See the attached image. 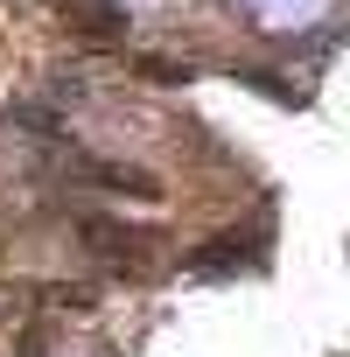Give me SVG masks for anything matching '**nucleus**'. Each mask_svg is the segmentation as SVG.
<instances>
[{
    "label": "nucleus",
    "instance_id": "nucleus-2",
    "mask_svg": "<svg viewBox=\"0 0 350 357\" xmlns=\"http://www.w3.org/2000/svg\"><path fill=\"white\" fill-rule=\"evenodd\" d=\"M84 238H91L98 252H140V245H147V231H133V225H112V218H84Z\"/></svg>",
    "mask_w": 350,
    "mask_h": 357
},
{
    "label": "nucleus",
    "instance_id": "nucleus-6",
    "mask_svg": "<svg viewBox=\"0 0 350 357\" xmlns=\"http://www.w3.org/2000/svg\"><path fill=\"white\" fill-rule=\"evenodd\" d=\"M50 308H91V287H43Z\"/></svg>",
    "mask_w": 350,
    "mask_h": 357
},
{
    "label": "nucleus",
    "instance_id": "nucleus-1",
    "mask_svg": "<svg viewBox=\"0 0 350 357\" xmlns=\"http://www.w3.org/2000/svg\"><path fill=\"white\" fill-rule=\"evenodd\" d=\"M77 183L112 190V197H140V204H154V197H161L154 175H147V168H126V161H77Z\"/></svg>",
    "mask_w": 350,
    "mask_h": 357
},
{
    "label": "nucleus",
    "instance_id": "nucleus-3",
    "mask_svg": "<svg viewBox=\"0 0 350 357\" xmlns=\"http://www.w3.org/2000/svg\"><path fill=\"white\" fill-rule=\"evenodd\" d=\"M133 70H140V77H161V84H190V77H197L190 63H175V56H133Z\"/></svg>",
    "mask_w": 350,
    "mask_h": 357
},
{
    "label": "nucleus",
    "instance_id": "nucleus-5",
    "mask_svg": "<svg viewBox=\"0 0 350 357\" xmlns=\"http://www.w3.org/2000/svg\"><path fill=\"white\" fill-rule=\"evenodd\" d=\"M238 259H245V245H231V238H225V245H204V252H197V266H204V273H225V266H238Z\"/></svg>",
    "mask_w": 350,
    "mask_h": 357
},
{
    "label": "nucleus",
    "instance_id": "nucleus-4",
    "mask_svg": "<svg viewBox=\"0 0 350 357\" xmlns=\"http://www.w3.org/2000/svg\"><path fill=\"white\" fill-rule=\"evenodd\" d=\"M8 119H15V126H29V133H63V119H56V112H43V105H15Z\"/></svg>",
    "mask_w": 350,
    "mask_h": 357
}]
</instances>
